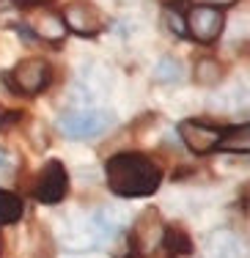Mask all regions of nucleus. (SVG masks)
<instances>
[{
  "label": "nucleus",
  "mask_w": 250,
  "mask_h": 258,
  "mask_svg": "<svg viewBox=\"0 0 250 258\" xmlns=\"http://www.w3.org/2000/svg\"><path fill=\"white\" fill-rule=\"evenodd\" d=\"M105 181L118 198H149L162 187V170L140 151H118L105 162Z\"/></svg>",
  "instance_id": "f257e3e1"
},
{
  "label": "nucleus",
  "mask_w": 250,
  "mask_h": 258,
  "mask_svg": "<svg viewBox=\"0 0 250 258\" xmlns=\"http://www.w3.org/2000/svg\"><path fill=\"white\" fill-rule=\"evenodd\" d=\"M52 66L44 58H22L14 63V69L6 72V83L14 94L22 96H39L52 85Z\"/></svg>",
  "instance_id": "f03ea898"
},
{
  "label": "nucleus",
  "mask_w": 250,
  "mask_h": 258,
  "mask_svg": "<svg viewBox=\"0 0 250 258\" xmlns=\"http://www.w3.org/2000/svg\"><path fill=\"white\" fill-rule=\"evenodd\" d=\"M115 115L105 107H75V110H66L60 113L58 118V129L66 135V138H96V135L107 132L113 126Z\"/></svg>",
  "instance_id": "7ed1b4c3"
},
{
  "label": "nucleus",
  "mask_w": 250,
  "mask_h": 258,
  "mask_svg": "<svg viewBox=\"0 0 250 258\" xmlns=\"http://www.w3.org/2000/svg\"><path fill=\"white\" fill-rule=\"evenodd\" d=\"M72 189V176L66 170V165L60 159H50L44 168L39 170L36 176V184H33V198L39 204H47V206H55L69 195Z\"/></svg>",
  "instance_id": "20e7f679"
},
{
  "label": "nucleus",
  "mask_w": 250,
  "mask_h": 258,
  "mask_svg": "<svg viewBox=\"0 0 250 258\" xmlns=\"http://www.w3.org/2000/svg\"><path fill=\"white\" fill-rule=\"evenodd\" d=\"M225 28V11L212 9V6H193L184 14V30H190V36L198 44H215L223 36Z\"/></svg>",
  "instance_id": "39448f33"
},
{
  "label": "nucleus",
  "mask_w": 250,
  "mask_h": 258,
  "mask_svg": "<svg viewBox=\"0 0 250 258\" xmlns=\"http://www.w3.org/2000/svg\"><path fill=\"white\" fill-rule=\"evenodd\" d=\"M176 132H179L181 143H184L193 154H212L215 149H220L225 126L206 124V121H198V118H184V121H179Z\"/></svg>",
  "instance_id": "423d86ee"
},
{
  "label": "nucleus",
  "mask_w": 250,
  "mask_h": 258,
  "mask_svg": "<svg viewBox=\"0 0 250 258\" xmlns=\"http://www.w3.org/2000/svg\"><path fill=\"white\" fill-rule=\"evenodd\" d=\"M162 233H165V225H162L160 212L146 209L130 231V244L138 255H151L157 244H162Z\"/></svg>",
  "instance_id": "0eeeda50"
},
{
  "label": "nucleus",
  "mask_w": 250,
  "mask_h": 258,
  "mask_svg": "<svg viewBox=\"0 0 250 258\" xmlns=\"http://www.w3.org/2000/svg\"><path fill=\"white\" fill-rule=\"evenodd\" d=\"M60 20H64L66 30H72V33H77V36H88V39L105 28L102 11L96 9V6H88V3H72L69 9H64Z\"/></svg>",
  "instance_id": "6e6552de"
},
{
  "label": "nucleus",
  "mask_w": 250,
  "mask_h": 258,
  "mask_svg": "<svg viewBox=\"0 0 250 258\" xmlns=\"http://www.w3.org/2000/svg\"><path fill=\"white\" fill-rule=\"evenodd\" d=\"M113 88V72L107 69L105 63H88L85 69L80 72V77H77V88H75V94H77V99H88V102H94V99H99V96H105L107 91Z\"/></svg>",
  "instance_id": "1a4fd4ad"
},
{
  "label": "nucleus",
  "mask_w": 250,
  "mask_h": 258,
  "mask_svg": "<svg viewBox=\"0 0 250 258\" xmlns=\"http://www.w3.org/2000/svg\"><path fill=\"white\" fill-rule=\"evenodd\" d=\"M28 25H30V30H36L39 39L52 41V44H58V41L69 33L58 11H50V9H44V6H36V11L28 17Z\"/></svg>",
  "instance_id": "9d476101"
},
{
  "label": "nucleus",
  "mask_w": 250,
  "mask_h": 258,
  "mask_svg": "<svg viewBox=\"0 0 250 258\" xmlns=\"http://www.w3.org/2000/svg\"><path fill=\"white\" fill-rule=\"evenodd\" d=\"M206 258H245V244L228 228H217L206 236Z\"/></svg>",
  "instance_id": "9b49d317"
},
{
  "label": "nucleus",
  "mask_w": 250,
  "mask_h": 258,
  "mask_svg": "<svg viewBox=\"0 0 250 258\" xmlns=\"http://www.w3.org/2000/svg\"><path fill=\"white\" fill-rule=\"evenodd\" d=\"M193 80L198 85H204V88H212V85H217L223 80V63L217 58H212V55H204L193 66Z\"/></svg>",
  "instance_id": "f8f14e48"
},
{
  "label": "nucleus",
  "mask_w": 250,
  "mask_h": 258,
  "mask_svg": "<svg viewBox=\"0 0 250 258\" xmlns=\"http://www.w3.org/2000/svg\"><path fill=\"white\" fill-rule=\"evenodd\" d=\"M162 244H165V253L179 258V255H193V239L187 231L181 228H165L162 233Z\"/></svg>",
  "instance_id": "ddd939ff"
},
{
  "label": "nucleus",
  "mask_w": 250,
  "mask_h": 258,
  "mask_svg": "<svg viewBox=\"0 0 250 258\" xmlns=\"http://www.w3.org/2000/svg\"><path fill=\"white\" fill-rule=\"evenodd\" d=\"M247 146H250V129L247 124H236V126H225L223 140H220V151H234V154H247Z\"/></svg>",
  "instance_id": "4468645a"
},
{
  "label": "nucleus",
  "mask_w": 250,
  "mask_h": 258,
  "mask_svg": "<svg viewBox=\"0 0 250 258\" xmlns=\"http://www.w3.org/2000/svg\"><path fill=\"white\" fill-rule=\"evenodd\" d=\"M22 212H25V204H22L20 195L0 189V225L17 223V220L22 217Z\"/></svg>",
  "instance_id": "2eb2a0df"
},
{
  "label": "nucleus",
  "mask_w": 250,
  "mask_h": 258,
  "mask_svg": "<svg viewBox=\"0 0 250 258\" xmlns=\"http://www.w3.org/2000/svg\"><path fill=\"white\" fill-rule=\"evenodd\" d=\"M154 75L160 83H181V80H184V66H181V60H176L173 55H165V58H160Z\"/></svg>",
  "instance_id": "dca6fc26"
},
{
  "label": "nucleus",
  "mask_w": 250,
  "mask_h": 258,
  "mask_svg": "<svg viewBox=\"0 0 250 258\" xmlns=\"http://www.w3.org/2000/svg\"><path fill=\"white\" fill-rule=\"evenodd\" d=\"M20 22V3L17 0H0V25Z\"/></svg>",
  "instance_id": "f3484780"
},
{
  "label": "nucleus",
  "mask_w": 250,
  "mask_h": 258,
  "mask_svg": "<svg viewBox=\"0 0 250 258\" xmlns=\"http://www.w3.org/2000/svg\"><path fill=\"white\" fill-rule=\"evenodd\" d=\"M14 168H17V157L11 154L9 149H3V146H0V176H9Z\"/></svg>",
  "instance_id": "a211bd4d"
},
{
  "label": "nucleus",
  "mask_w": 250,
  "mask_h": 258,
  "mask_svg": "<svg viewBox=\"0 0 250 258\" xmlns=\"http://www.w3.org/2000/svg\"><path fill=\"white\" fill-rule=\"evenodd\" d=\"M165 22H168V28H173L170 33L184 36V20H181V17H176V14H173V9H168V11H165Z\"/></svg>",
  "instance_id": "6ab92c4d"
},
{
  "label": "nucleus",
  "mask_w": 250,
  "mask_h": 258,
  "mask_svg": "<svg viewBox=\"0 0 250 258\" xmlns=\"http://www.w3.org/2000/svg\"><path fill=\"white\" fill-rule=\"evenodd\" d=\"M236 0H193V6H212V9H225V6H234Z\"/></svg>",
  "instance_id": "aec40b11"
},
{
  "label": "nucleus",
  "mask_w": 250,
  "mask_h": 258,
  "mask_svg": "<svg viewBox=\"0 0 250 258\" xmlns=\"http://www.w3.org/2000/svg\"><path fill=\"white\" fill-rule=\"evenodd\" d=\"M22 3H25V6H33V9H36V6H44V3H50V0H20V6Z\"/></svg>",
  "instance_id": "412c9836"
},
{
  "label": "nucleus",
  "mask_w": 250,
  "mask_h": 258,
  "mask_svg": "<svg viewBox=\"0 0 250 258\" xmlns=\"http://www.w3.org/2000/svg\"><path fill=\"white\" fill-rule=\"evenodd\" d=\"M3 115H6V113H3V107H0V129H3V121H6Z\"/></svg>",
  "instance_id": "4be33fe9"
},
{
  "label": "nucleus",
  "mask_w": 250,
  "mask_h": 258,
  "mask_svg": "<svg viewBox=\"0 0 250 258\" xmlns=\"http://www.w3.org/2000/svg\"><path fill=\"white\" fill-rule=\"evenodd\" d=\"M110 3H121V6H124V3H130V0H110Z\"/></svg>",
  "instance_id": "5701e85b"
},
{
  "label": "nucleus",
  "mask_w": 250,
  "mask_h": 258,
  "mask_svg": "<svg viewBox=\"0 0 250 258\" xmlns=\"http://www.w3.org/2000/svg\"><path fill=\"white\" fill-rule=\"evenodd\" d=\"M157 258H173V255H168V253H160V255H157Z\"/></svg>",
  "instance_id": "b1692460"
},
{
  "label": "nucleus",
  "mask_w": 250,
  "mask_h": 258,
  "mask_svg": "<svg viewBox=\"0 0 250 258\" xmlns=\"http://www.w3.org/2000/svg\"><path fill=\"white\" fill-rule=\"evenodd\" d=\"M162 3H176V0H162Z\"/></svg>",
  "instance_id": "393cba45"
}]
</instances>
